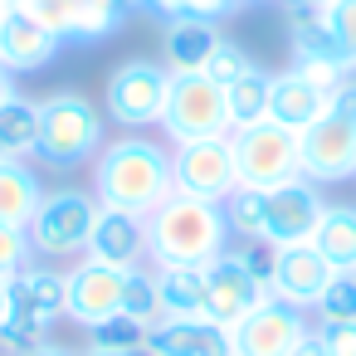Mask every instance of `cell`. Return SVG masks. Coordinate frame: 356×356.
<instances>
[{
	"instance_id": "obj_2",
	"label": "cell",
	"mask_w": 356,
	"mask_h": 356,
	"mask_svg": "<svg viewBox=\"0 0 356 356\" xmlns=\"http://www.w3.org/2000/svg\"><path fill=\"white\" fill-rule=\"evenodd\" d=\"M229 225L225 210L215 200H195V195H166L152 215H147V264L152 268H205L229 249Z\"/></svg>"
},
{
	"instance_id": "obj_16",
	"label": "cell",
	"mask_w": 356,
	"mask_h": 356,
	"mask_svg": "<svg viewBox=\"0 0 356 356\" xmlns=\"http://www.w3.org/2000/svg\"><path fill=\"white\" fill-rule=\"evenodd\" d=\"M332 278H337V268L312 244H283L278 264H273V298H283L293 307H317V298L327 293Z\"/></svg>"
},
{
	"instance_id": "obj_6",
	"label": "cell",
	"mask_w": 356,
	"mask_h": 356,
	"mask_svg": "<svg viewBox=\"0 0 356 356\" xmlns=\"http://www.w3.org/2000/svg\"><path fill=\"white\" fill-rule=\"evenodd\" d=\"M161 132H166V142L229 137V103H225V88H220L210 74H171Z\"/></svg>"
},
{
	"instance_id": "obj_22",
	"label": "cell",
	"mask_w": 356,
	"mask_h": 356,
	"mask_svg": "<svg viewBox=\"0 0 356 356\" xmlns=\"http://www.w3.org/2000/svg\"><path fill=\"white\" fill-rule=\"evenodd\" d=\"M332 108V98L327 93H317L298 69L293 74H278L273 79V98H268V118L278 122V127H288V132H307L322 113Z\"/></svg>"
},
{
	"instance_id": "obj_42",
	"label": "cell",
	"mask_w": 356,
	"mask_h": 356,
	"mask_svg": "<svg viewBox=\"0 0 356 356\" xmlns=\"http://www.w3.org/2000/svg\"><path fill=\"white\" fill-rule=\"evenodd\" d=\"M10 317V278H0V327H6Z\"/></svg>"
},
{
	"instance_id": "obj_35",
	"label": "cell",
	"mask_w": 356,
	"mask_h": 356,
	"mask_svg": "<svg viewBox=\"0 0 356 356\" xmlns=\"http://www.w3.org/2000/svg\"><path fill=\"white\" fill-rule=\"evenodd\" d=\"M229 254H234V259L273 293V264H278V249H273L268 239H239V249H229Z\"/></svg>"
},
{
	"instance_id": "obj_4",
	"label": "cell",
	"mask_w": 356,
	"mask_h": 356,
	"mask_svg": "<svg viewBox=\"0 0 356 356\" xmlns=\"http://www.w3.org/2000/svg\"><path fill=\"white\" fill-rule=\"evenodd\" d=\"M103 142H108L103 137V113L83 93L64 88V93L40 103V152H35L40 161L83 166V161H93L103 152Z\"/></svg>"
},
{
	"instance_id": "obj_41",
	"label": "cell",
	"mask_w": 356,
	"mask_h": 356,
	"mask_svg": "<svg viewBox=\"0 0 356 356\" xmlns=\"http://www.w3.org/2000/svg\"><path fill=\"white\" fill-rule=\"evenodd\" d=\"M10 98H15V74H10L6 64H0V108H6Z\"/></svg>"
},
{
	"instance_id": "obj_8",
	"label": "cell",
	"mask_w": 356,
	"mask_h": 356,
	"mask_svg": "<svg viewBox=\"0 0 356 356\" xmlns=\"http://www.w3.org/2000/svg\"><path fill=\"white\" fill-rule=\"evenodd\" d=\"M166 93H171V69L166 64H147V59H127L108 74V118L127 132L142 127H161L166 113Z\"/></svg>"
},
{
	"instance_id": "obj_38",
	"label": "cell",
	"mask_w": 356,
	"mask_h": 356,
	"mask_svg": "<svg viewBox=\"0 0 356 356\" xmlns=\"http://www.w3.org/2000/svg\"><path fill=\"white\" fill-rule=\"evenodd\" d=\"M317 341L327 356H356V322H332V327H317Z\"/></svg>"
},
{
	"instance_id": "obj_21",
	"label": "cell",
	"mask_w": 356,
	"mask_h": 356,
	"mask_svg": "<svg viewBox=\"0 0 356 356\" xmlns=\"http://www.w3.org/2000/svg\"><path fill=\"white\" fill-rule=\"evenodd\" d=\"M44 205V181L25 156H0V225L30 229V220Z\"/></svg>"
},
{
	"instance_id": "obj_9",
	"label": "cell",
	"mask_w": 356,
	"mask_h": 356,
	"mask_svg": "<svg viewBox=\"0 0 356 356\" xmlns=\"http://www.w3.org/2000/svg\"><path fill=\"white\" fill-rule=\"evenodd\" d=\"M171 176H176V191H181V195L225 205V195L239 186V166H234L229 137L176 142V152H171Z\"/></svg>"
},
{
	"instance_id": "obj_48",
	"label": "cell",
	"mask_w": 356,
	"mask_h": 356,
	"mask_svg": "<svg viewBox=\"0 0 356 356\" xmlns=\"http://www.w3.org/2000/svg\"><path fill=\"white\" fill-rule=\"evenodd\" d=\"M322 6H332V0H322Z\"/></svg>"
},
{
	"instance_id": "obj_18",
	"label": "cell",
	"mask_w": 356,
	"mask_h": 356,
	"mask_svg": "<svg viewBox=\"0 0 356 356\" xmlns=\"http://www.w3.org/2000/svg\"><path fill=\"white\" fill-rule=\"evenodd\" d=\"M88 259L113 264V268H137L147 259V220L103 205L93 220V234H88Z\"/></svg>"
},
{
	"instance_id": "obj_5",
	"label": "cell",
	"mask_w": 356,
	"mask_h": 356,
	"mask_svg": "<svg viewBox=\"0 0 356 356\" xmlns=\"http://www.w3.org/2000/svg\"><path fill=\"white\" fill-rule=\"evenodd\" d=\"M229 147H234L239 186H259V191H273V186L302 181L298 132L278 127L273 118H264V122H249V127H234V132H229Z\"/></svg>"
},
{
	"instance_id": "obj_11",
	"label": "cell",
	"mask_w": 356,
	"mask_h": 356,
	"mask_svg": "<svg viewBox=\"0 0 356 356\" xmlns=\"http://www.w3.org/2000/svg\"><path fill=\"white\" fill-rule=\"evenodd\" d=\"M229 337H234V356H293L312 337V322H307V307H293L268 293Z\"/></svg>"
},
{
	"instance_id": "obj_27",
	"label": "cell",
	"mask_w": 356,
	"mask_h": 356,
	"mask_svg": "<svg viewBox=\"0 0 356 356\" xmlns=\"http://www.w3.org/2000/svg\"><path fill=\"white\" fill-rule=\"evenodd\" d=\"M122 317H132V322H142L147 332L166 317L161 312V288H156V268H127V278H122Z\"/></svg>"
},
{
	"instance_id": "obj_47",
	"label": "cell",
	"mask_w": 356,
	"mask_h": 356,
	"mask_svg": "<svg viewBox=\"0 0 356 356\" xmlns=\"http://www.w3.org/2000/svg\"><path fill=\"white\" fill-rule=\"evenodd\" d=\"M10 10H15V0H0V20H6Z\"/></svg>"
},
{
	"instance_id": "obj_25",
	"label": "cell",
	"mask_w": 356,
	"mask_h": 356,
	"mask_svg": "<svg viewBox=\"0 0 356 356\" xmlns=\"http://www.w3.org/2000/svg\"><path fill=\"white\" fill-rule=\"evenodd\" d=\"M166 317H205V268H156Z\"/></svg>"
},
{
	"instance_id": "obj_3",
	"label": "cell",
	"mask_w": 356,
	"mask_h": 356,
	"mask_svg": "<svg viewBox=\"0 0 356 356\" xmlns=\"http://www.w3.org/2000/svg\"><path fill=\"white\" fill-rule=\"evenodd\" d=\"M59 317H64V273H54L49 264H25L10 278V317L0 327V341L10 356H30L35 346H44Z\"/></svg>"
},
{
	"instance_id": "obj_20",
	"label": "cell",
	"mask_w": 356,
	"mask_h": 356,
	"mask_svg": "<svg viewBox=\"0 0 356 356\" xmlns=\"http://www.w3.org/2000/svg\"><path fill=\"white\" fill-rule=\"evenodd\" d=\"M220 20H200V15H166V35H161V54L171 74H200L210 49L220 44Z\"/></svg>"
},
{
	"instance_id": "obj_40",
	"label": "cell",
	"mask_w": 356,
	"mask_h": 356,
	"mask_svg": "<svg viewBox=\"0 0 356 356\" xmlns=\"http://www.w3.org/2000/svg\"><path fill=\"white\" fill-rule=\"evenodd\" d=\"M147 10H156V15H186V0H147Z\"/></svg>"
},
{
	"instance_id": "obj_19",
	"label": "cell",
	"mask_w": 356,
	"mask_h": 356,
	"mask_svg": "<svg viewBox=\"0 0 356 356\" xmlns=\"http://www.w3.org/2000/svg\"><path fill=\"white\" fill-rule=\"evenodd\" d=\"M59 49H64L59 35H49L40 20L20 15V10H10L6 20H0V64H6L10 74H35V69H44Z\"/></svg>"
},
{
	"instance_id": "obj_24",
	"label": "cell",
	"mask_w": 356,
	"mask_h": 356,
	"mask_svg": "<svg viewBox=\"0 0 356 356\" xmlns=\"http://www.w3.org/2000/svg\"><path fill=\"white\" fill-rule=\"evenodd\" d=\"M40 152V103L35 98H10L0 108V156H35Z\"/></svg>"
},
{
	"instance_id": "obj_49",
	"label": "cell",
	"mask_w": 356,
	"mask_h": 356,
	"mask_svg": "<svg viewBox=\"0 0 356 356\" xmlns=\"http://www.w3.org/2000/svg\"><path fill=\"white\" fill-rule=\"evenodd\" d=\"M239 6H249V0H239Z\"/></svg>"
},
{
	"instance_id": "obj_44",
	"label": "cell",
	"mask_w": 356,
	"mask_h": 356,
	"mask_svg": "<svg viewBox=\"0 0 356 356\" xmlns=\"http://www.w3.org/2000/svg\"><path fill=\"white\" fill-rule=\"evenodd\" d=\"M30 356H74V351H64V346H49V341H44V346H35Z\"/></svg>"
},
{
	"instance_id": "obj_33",
	"label": "cell",
	"mask_w": 356,
	"mask_h": 356,
	"mask_svg": "<svg viewBox=\"0 0 356 356\" xmlns=\"http://www.w3.org/2000/svg\"><path fill=\"white\" fill-rule=\"evenodd\" d=\"M25 264H35V244H30V229H15V225H0V278H15Z\"/></svg>"
},
{
	"instance_id": "obj_13",
	"label": "cell",
	"mask_w": 356,
	"mask_h": 356,
	"mask_svg": "<svg viewBox=\"0 0 356 356\" xmlns=\"http://www.w3.org/2000/svg\"><path fill=\"white\" fill-rule=\"evenodd\" d=\"M122 278H127V268H113V264H98L83 254L64 273V317L79 327H98V322L118 317L122 312Z\"/></svg>"
},
{
	"instance_id": "obj_34",
	"label": "cell",
	"mask_w": 356,
	"mask_h": 356,
	"mask_svg": "<svg viewBox=\"0 0 356 356\" xmlns=\"http://www.w3.org/2000/svg\"><path fill=\"white\" fill-rule=\"evenodd\" d=\"M327 30H332V40L341 44V54H346V64L356 69V0H332L327 6Z\"/></svg>"
},
{
	"instance_id": "obj_28",
	"label": "cell",
	"mask_w": 356,
	"mask_h": 356,
	"mask_svg": "<svg viewBox=\"0 0 356 356\" xmlns=\"http://www.w3.org/2000/svg\"><path fill=\"white\" fill-rule=\"evenodd\" d=\"M225 225H229V234H239V239H264V210H268V191H259V186H234L229 195H225Z\"/></svg>"
},
{
	"instance_id": "obj_32",
	"label": "cell",
	"mask_w": 356,
	"mask_h": 356,
	"mask_svg": "<svg viewBox=\"0 0 356 356\" xmlns=\"http://www.w3.org/2000/svg\"><path fill=\"white\" fill-rule=\"evenodd\" d=\"M249 69H254V59H249L234 40H220V44L210 49V59H205V69H200V74H210V79L225 88V83H234V79H239V74H249Z\"/></svg>"
},
{
	"instance_id": "obj_29",
	"label": "cell",
	"mask_w": 356,
	"mask_h": 356,
	"mask_svg": "<svg viewBox=\"0 0 356 356\" xmlns=\"http://www.w3.org/2000/svg\"><path fill=\"white\" fill-rule=\"evenodd\" d=\"M88 341H93V351H147V327L118 312V317L88 327Z\"/></svg>"
},
{
	"instance_id": "obj_14",
	"label": "cell",
	"mask_w": 356,
	"mask_h": 356,
	"mask_svg": "<svg viewBox=\"0 0 356 356\" xmlns=\"http://www.w3.org/2000/svg\"><path fill=\"white\" fill-rule=\"evenodd\" d=\"M264 298H268V288H264L229 249H225L215 264H205V317H210L215 327L234 332Z\"/></svg>"
},
{
	"instance_id": "obj_46",
	"label": "cell",
	"mask_w": 356,
	"mask_h": 356,
	"mask_svg": "<svg viewBox=\"0 0 356 356\" xmlns=\"http://www.w3.org/2000/svg\"><path fill=\"white\" fill-rule=\"evenodd\" d=\"M88 356H152V351H88Z\"/></svg>"
},
{
	"instance_id": "obj_37",
	"label": "cell",
	"mask_w": 356,
	"mask_h": 356,
	"mask_svg": "<svg viewBox=\"0 0 356 356\" xmlns=\"http://www.w3.org/2000/svg\"><path fill=\"white\" fill-rule=\"evenodd\" d=\"M278 10H283L288 35L312 30V25H322V15H327V6H322V0H278Z\"/></svg>"
},
{
	"instance_id": "obj_36",
	"label": "cell",
	"mask_w": 356,
	"mask_h": 356,
	"mask_svg": "<svg viewBox=\"0 0 356 356\" xmlns=\"http://www.w3.org/2000/svg\"><path fill=\"white\" fill-rule=\"evenodd\" d=\"M298 74H302V79L317 88V93H327V98H332V93H337V88L351 79L341 64H327V59H298Z\"/></svg>"
},
{
	"instance_id": "obj_30",
	"label": "cell",
	"mask_w": 356,
	"mask_h": 356,
	"mask_svg": "<svg viewBox=\"0 0 356 356\" xmlns=\"http://www.w3.org/2000/svg\"><path fill=\"white\" fill-rule=\"evenodd\" d=\"M317 327H332V322H356V278L351 273H337L327 283V293L317 298Z\"/></svg>"
},
{
	"instance_id": "obj_39",
	"label": "cell",
	"mask_w": 356,
	"mask_h": 356,
	"mask_svg": "<svg viewBox=\"0 0 356 356\" xmlns=\"http://www.w3.org/2000/svg\"><path fill=\"white\" fill-rule=\"evenodd\" d=\"M239 0H186V15H200V20H225Z\"/></svg>"
},
{
	"instance_id": "obj_50",
	"label": "cell",
	"mask_w": 356,
	"mask_h": 356,
	"mask_svg": "<svg viewBox=\"0 0 356 356\" xmlns=\"http://www.w3.org/2000/svg\"><path fill=\"white\" fill-rule=\"evenodd\" d=\"M351 278H356V268H351Z\"/></svg>"
},
{
	"instance_id": "obj_23",
	"label": "cell",
	"mask_w": 356,
	"mask_h": 356,
	"mask_svg": "<svg viewBox=\"0 0 356 356\" xmlns=\"http://www.w3.org/2000/svg\"><path fill=\"white\" fill-rule=\"evenodd\" d=\"M312 249L337 273H351L356 268V205H327V215L312 234Z\"/></svg>"
},
{
	"instance_id": "obj_17",
	"label": "cell",
	"mask_w": 356,
	"mask_h": 356,
	"mask_svg": "<svg viewBox=\"0 0 356 356\" xmlns=\"http://www.w3.org/2000/svg\"><path fill=\"white\" fill-rule=\"evenodd\" d=\"M152 356H234V337L210 317H161L147 332Z\"/></svg>"
},
{
	"instance_id": "obj_45",
	"label": "cell",
	"mask_w": 356,
	"mask_h": 356,
	"mask_svg": "<svg viewBox=\"0 0 356 356\" xmlns=\"http://www.w3.org/2000/svg\"><path fill=\"white\" fill-rule=\"evenodd\" d=\"M113 6H122V10L132 15V10H147V0H113Z\"/></svg>"
},
{
	"instance_id": "obj_10",
	"label": "cell",
	"mask_w": 356,
	"mask_h": 356,
	"mask_svg": "<svg viewBox=\"0 0 356 356\" xmlns=\"http://www.w3.org/2000/svg\"><path fill=\"white\" fill-rule=\"evenodd\" d=\"M15 10L59 35V44H98L127 20V10L113 0H15Z\"/></svg>"
},
{
	"instance_id": "obj_1",
	"label": "cell",
	"mask_w": 356,
	"mask_h": 356,
	"mask_svg": "<svg viewBox=\"0 0 356 356\" xmlns=\"http://www.w3.org/2000/svg\"><path fill=\"white\" fill-rule=\"evenodd\" d=\"M93 195L108 210H127V215L147 220L166 195H176L171 152L147 137L103 142V152L93 156Z\"/></svg>"
},
{
	"instance_id": "obj_7",
	"label": "cell",
	"mask_w": 356,
	"mask_h": 356,
	"mask_svg": "<svg viewBox=\"0 0 356 356\" xmlns=\"http://www.w3.org/2000/svg\"><path fill=\"white\" fill-rule=\"evenodd\" d=\"M98 195L93 191H54L44 195L40 215L30 220V244L35 259H79L88 254V234L98 220Z\"/></svg>"
},
{
	"instance_id": "obj_12",
	"label": "cell",
	"mask_w": 356,
	"mask_h": 356,
	"mask_svg": "<svg viewBox=\"0 0 356 356\" xmlns=\"http://www.w3.org/2000/svg\"><path fill=\"white\" fill-rule=\"evenodd\" d=\"M302 181H351L356 176V118L327 108L307 132H298Z\"/></svg>"
},
{
	"instance_id": "obj_26",
	"label": "cell",
	"mask_w": 356,
	"mask_h": 356,
	"mask_svg": "<svg viewBox=\"0 0 356 356\" xmlns=\"http://www.w3.org/2000/svg\"><path fill=\"white\" fill-rule=\"evenodd\" d=\"M268 98H273V74H264V69H249V74H239L234 83H225L229 132H234V127H249V122H264V118H268Z\"/></svg>"
},
{
	"instance_id": "obj_15",
	"label": "cell",
	"mask_w": 356,
	"mask_h": 356,
	"mask_svg": "<svg viewBox=\"0 0 356 356\" xmlns=\"http://www.w3.org/2000/svg\"><path fill=\"white\" fill-rule=\"evenodd\" d=\"M322 215H327V200L317 195L312 181L273 186L268 191V210H264V239L273 249H283V244H312Z\"/></svg>"
},
{
	"instance_id": "obj_43",
	"label": "cell",
	"mask_w": 356,
	"mask_h": 356,
	"mask_svg": "<svg viewBox=\"0 0 356 356\" xmlns=\"http://www.w3.org/2000/svg\"><path fill=\"white\" fill-rule=\"evenodd\" d=\"M293 356H327V351H322V341H317V332H312V337H307V341H302Z\"/></svg>"
},
{
	"instance_id": "obj_31",
	"label": "cell",
	"mask_w": 356,
	"mask_h": 356,
	"mask_svg": "<svg viewBox=\"0 0 356 356\" xmlns=\"http://www.w3.org/2000/svg\"><path fill=\"white\" fill-rule=\"evenodd\" d=\"M293 54H298V59H327V64H341L346 74H356V69L346 64V54H341V44L332 40V30H327V20H322V25H312V30H298V35H293Z\"/></svg>"
}]
</instances>
